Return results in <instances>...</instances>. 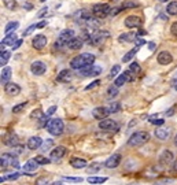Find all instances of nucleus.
<instances>
[{
    "label": "nucleus",
    "mask_w": 177,
    "mask_h": 185,
    "mask_svg": "<svg viewBox=\"0 0 177 185\" xmlns=\"http://www.w3.org/2000/svg\"><path fill=\"white\" fill-rule=\"evenodd\" d=\"M65 181H69V183H81L83 178L81 177H63Z\"/></svg>",
    "instance_id": "09e8293b"
},
{
    "label": "nucleus",
    "mask_w": 177,
    "mask_h": 185,
    "mask_svg": "<svg viewBox=\"0 0 177 185\" xmlns=\"http://www.w3.org/2000/svg\"><path fill=\"white\" fill-rule=\"evenodd\" d=\"M10 55H11V54L8 52V51H3V52L0 54V66H2V67L7 65L8 59H10Z\"/></svg>",
    "instance_id": "7c9ffc66"
},
{
    "label": "nucleus",
    "mask_w": 177,
    "mask_h": 185,
    "mask_svg": "<svg viewBox=\"0 0 177 185\" xmlns=\"http://www.w3.org/2000/svg\"><path fill=\"white\" fill-rule=\"evenodd\" d=\"M18 177H19V173H14V174L4 175V177L0 178V183H3V181H10V180H17Z\"/></svg>",
    "instance_id": "ea45409f"
},
{
    "label": "nucleus",
    "mask_w": 177,
    "mask_h": 185,
    "mask_svg": "<svg viewBox=\"0 0 177 185\" xmlns=\"http://www.w3.org/2000/svg\"><path fill=\"white\" fill-rule=\"evenodd\" d=\"M26 101H25V103H19V104H17V106H14V107H12V113H15V114H17V113H21V111L22 110H24V108L25 107H26Z\"/></svg>",
    "instance_id": "a18cd8bd"
},
{
    "label": "nucleus",
    "mask_w": 177,
    "mask_h": 185,
    "mask_svg": "<svg viewBox=\"0 0 177 185\" xmlns=\"http://www.w3.org/2000/svg\"><path fill=\"white\" fill-rule=\"evenodd\" d=\"M26 147L30 149V151H36V149H39V148H41L43 147V140L40 139L39 136H33V137H30V139L28 140Z\"/></svg>",
    "instance_id": "4468645a"
},
{
    "label": "nucleus",
    "mask_w": 177,
    "mask_h": 185,
    "mask_svg": "<svg viewBox=\"0 0 177 185\" xmlns=\"http://www.w3.org/2000/svg\"><path fill=\"white\" fill-rule=\"evenodd\" d=\"M173 114H175V108L172 107V108H169V110L166 111V113H165V115H166V117H172Z\"/></svg>",
    "instance_id": "4d7b16f0"
},
{
    "label": "nucleus",
    "mask_w": 177,
    "mask_h": 185,
    "mask_svg": "<svg viewBox=\"0 0 177 185\" xmlns=\"http://www.w3.org/2000/svg\"><path fill=\"white\" fill-rule=\"evenodd\" d=\"M17 36H15V33H11V34H7V36L4 37V39L2 40V45H14L15 43H17Z\"/></svg>",
    "instance_id": "bb28decb"
},
{
    "label": "nucleus",
    "mask_w": 177,
    "mask_h": 185,
    "mask_svg": "<svg viewBox=\"0 0 177 185\" xmlns=\"http://www.w3.org/2000/svg\"><path fill=\"white\" fill-rule=\"evenodd\" d=\"M71 77H73L71 70L65 69V70H62V71H59L58 77H56V81H59V82H69L71 80Z\"/></svg>",
    "instance_id": "412c9836"
},
{
    "label": "nucleus",
    "mask_w": 177,
    "mask_h": 185,
    "mask_svg": "<svg viewBox=\"0 0 177 185\" xmlns=\"http://www.w3.org/2000/svg\"><path fill=\"white\" fill-rule=\"evenodd\" d=\"M34 29H37V24H34V25H30L29 28H28L24 32V36H29V34L32 33V32H33Z\"/></svg>",
    "instance_id": "603ef678"
},
{
    "label": "nucleus",
    "mask_w": 177,
    "mask_h": 185,
    "mask_svg": "<svg viewBox=\"0 0 177 185\" xmlns=\"http://www.w3.org/2000/svg\"><path fill=\"white\" fill-rule=\"evenodd\" d=\"M44 115H45V114H43L40 110H34L33 113H32V115H30V117H32V118H36L37 121H40V119H43V117H44Z\"/></svg>",
    "instance_id": "49530a36"
},
{
    "label": "nucleus",
    "mask_w": 177,
    "mask_h": 185,
    "mask_svg": "<svg viewBox=\"0 0 177 185\" xmlns=\"http://www.w3.org/2000/svg\"><path fill=\"white\" fill-rule=\"evenodd\" d=\"M121 161H122L121 154H113L106 162H104V166H106L107 169H115L121 165Z\"/></svg>",
    "instance_id": "9b49d317"
},
{
    "label": "nucleus",
    "mask_w": 177,
    "mask_h": 185,
    "mask_svg": "<svg viewBox=\"0 0 177 185\" xmlns=\"http://www.w3.org/2000/svg\"><path fill=\"white\" fill-rule=\"evenodd\" d=\"M47 11H48V8H47V7H44V8H41V10L39 11V14H37V17H39V18H43L44 15L47 14Z\"/></svg>",
    "instance_id": "864d4df0"
},
{
    "label": "nucleus",
    "mask_w": 177,
    "mask_h": 185,
    "mask_svg": "<svg viewBox=\"0 0 177 185\" xmlns=\"http://www.w3.org/2000/svg\"><path fill=\"white\" fill-rule=\"evenodd\" d=\"M47 130H48V133H51L52 136H59L62 135L63 132V121L59 119V118H54V119H50L48 123H47Z\"/></svg>",
    "instance_id": "7ed1b4c3"
},
{
    "label": "nucleus",
    "mask_w": 177,
    "mask_h": 185,
    "mask_svg": "<svg viewBox=\"0 0 177 185\" xmlns=\"http://www.w3.org/2000/svg\"><path fill=\"white\" fill-rule=\"evenodd\" d=\"M52 145H54V141H52V140H45L41 148H43V151H47V149H50Z\"/></svg>",
    "instance_id": "8fccbe9b"
},
{
    "label": "nucleus",
    "mask_w": 177,
    "mask_h": 185,
    "mask_svg": "<svg viewBox=\"0 0 177 185\" xmlns=\"http://www.w3.org/2000/svg\"><path fill=\"white\" fill-rule=\"evenodd\" d=\"M173 88H175L176 91H177V78H176V80H173Z\"/></svg>",
    "instance_id": "0e129e2a"
},
{
    "label": "nucleus",
    "mask_w": 177,
    "mask_h": 185,
    "mask_svg": "<svg viewBox=\"0 0 177 185\" xmlns=\"http://www.w3.org/2000/svg\"><path fill=\"white\" fill-rule=\"evenodd\" d=\"M170 32H172L173 36H177V22H175V24L172 25V28H170Z\"/></svg>",
    "instance_id": "5fc2aeb1"
},
{
    "label": "nucleus",
    "mask_w": 177,
    "mask_h": 185,
    "mask_svg": "<svg viewBox=\"0 0 177 185\" xmlns=\"http://www.w3.org/2000/svg\"><path fill=\"white\" fill-rule=\"evenodd\" d=\"M10 78H11V67H3V70H2V75H0L2 84H8Z\"/></svg>",
    "instance_id": "a878e982"
},
{
    "label": "nucleus",
    "mask_w": 177,
    "mask_h": 185,
    "mask_svg": "<svg viewBox=\"0 0 177 185\" xmlns=\"http://www.w3.org/2000/svg\"><path fill=\"white\" fill-rule=\"evenodd\" d=\"M122 10H125V8H133V7H139V3L136 2H124L122 3Z\"/></svg>",
    "instance_id": "a19ab883"
},
{
    "label": "nucleus",
    "mask_w": 177,
    "mask_h": 185,
    "mask_svg": "<svg viewBox=\"0 0 177 185\" xmlns=\"http://www.w3.org/2000/svg\"><path fill=\"white\" fill-rule=\"evenodd\" d=\"M18 26H19V24H18V22H8V24L6 25V28H4V32L7 34H11V32L12 30H17Z\"/></svg>",
    "instance_id": "2f4dec72"
},
{
    "label": "nucleus",
    "mask_w": 177,
    "mask_h": 185,
    "mask_svg": "<svg viewBox=\"0 0 177 185\" xmlns=\"http://www.w3.org/2000/svg\"><path fill=\"white\" fill-rule=\"evenodd\" d=\"M110 12H111V8H110V6L106 4V3H102V4H95L92 7V14H93V17L97 18V19H99V18H104V17H107V15H110Z\"/></svg>",
    "instance_id": "39448f33"
},
{
    "label": "nucleus",
    "mask_w": 177,
    "mask_h": 185,
    "mask_svg": "<svg viewBox=\"0 0 177 185\" xmlns=\"http://www.w3.org/2000/svg\"><path fill=\"white\" fill-rule=\"evenodd\" d=\"M148 140H150V133L140 130V132H136V133H133V135L129 137L128 145L129 147H140V145L146 144Z\"/></svg>",
    "instance_id": "f03ea898"
},
{
    "label": "nucleus",
    "mask_w": 177,
    "mask_h": 185,
    "mask_svg": "<svg viewBox=\"0 0 177 185\" xmlns=\"http://www.w3.org/2000/svg\"><path fill=\"white\" fill-rule=\"evenodd\" d=\"M34 159L37 161V163H39V165H50V163H51V159L45 158V156H43V155H37Z\"/></svg>",
    "instance_id": "c9c22d12"
},
{
    "label": "nucleus",
    "mask_w": 177,
    "mask_h": 185,
    "mask_svg": "<svg viewBox=\"0 0 177 185\" xmlns=\"http://www.w3.org/2000/svg\"><path fill=\"white\" fill-rule=\"evenodd\" d=\"M136 44H137V47H140V45H143V44H146V41L141 40V39H137L136 40Z\"/></svg>",
    "instance_id": "052dcab7"
},
{
    "label": "nucleus",
    "mask_w": 177,
    "mask_h": 185,
    "mask_svg": "<svg viewBox=\"0 0 177 185\" xmlns=\"http://www.w3.org/2000/svg\"><path fill=\"white\" fill-rule=\"evenodd\" d=\"M141 24H143V21H141V18L137 17V15H129V17L125 19V26L129 28V29L140 28Z\"/></svg>",
    "instance_id": "f8f14e48"
},
{
    "label": "nucleus",
    "mask_w": 177,
    "mask_h": 185,
    "mask_svg": "<svg viewBox=\"0 0 177 185\" xmlns=\"http://www.w3.org/2000/svg\"><path fill=\"white\" fill-rule=\"evenodd\" d=\"M21 45H22V40H18L17 43H15L14 45H12V49H18V48H19Z\"/></svg>",
    "instance_id": "13d9d810"
},
{
    "label": "nucleus",
    "mask_w": 177,
    "mask_h": 185,
    "mask_svg": "<svg viewBox=\"0 0 177 185\" xmlns=\"http://www.w3.org/2000/svg\"><path fill=\"white\" fill-rule=\"evenodd\" d=\"M51 184V180L48 177H40L36 180V185H50Z\"/></svg>",
    "instance_id": "58836bf2"
},
{
    "label": "nucleus",
    "mask_w": 177,
    "mask_h": 185,
    "mask_svg": "<svg viewBox=\"0 0 177 185\" xmlns=\"http://www.w3.org/2000/svg\"><path fill=\"white\" fill-rule=\"evenodd\" d=\"M119 70H121V67H119L118 65H115L114 67H113L111 70H110V77H115V75L119 73Z\"/></svg>",
    "instance_id": "3c124183"
},
{
    "label": "nucleus",
    "mask_w": 177,
    "mask_h": 185,
    "mask_svg": "<svg viewBox=\"0 0 177 185\" xmlns=\"http://www.w3.org/2000/svg\"><path fill=\"white\" fill-rule=\"evenodd\" d=\"M118 127H119L118 123L113 119H109V118H106V119H103L99 122V129L104 130V132H117Z\"/></svg>",
    "instance_id": "6e6552de"
},
{
    "label": "nucleus",
    "mask_w": 177,
    "mask_h": 185,
    "mask_svg": "<svg viewBox=\"0 0 177 185\" xmlns=\"http://www.w3.org/2000/svg\"><path fill=\"white\" fill-rule=\"evenodd\" d=\"M172 62H173V56L170 52H167V51L159 52V55H158V63L159 65H169Z\"/></svg>",
    "instance_id": "6ab92c4d"
},
{
    "label": "nucleus",
    "mask_w": 177,
    "mask_h": 185,
    "mask_svg": "<svg viewBox=\"0 0 177 185\" xmlns=\"http://www.w3.org/2000/svg\"><path fill=\"white\" fill-rule=\"evenodd\" d=\"M109 36H110L109 32H95V33H92V36H91L88 44H89V45L97 47V45H100V44H103L104 40H106Z\"/></svg>",
    "instance_id": "0eeeda50"
},
{
    "label": "nucleus",
    "mask_w": 177,
    "mask_h": 185,
    "mask_svg": "<svg viewBox=\"0 0 177 185\" xmlns=\"http://www.w3.org/2000/svg\"><path fill=\"white\" fill-rule=\"evenodd\" d=\"M66 154H67V149H66L65 147H62V145H58V147H55V148L51 151V154H50V159H51V161L58 162V161H61Z\"/></svg>",
    "instance_id": "9d476101"
},
{
    "label": "nucleus",
    "mask_w": 177,
    "mask_h": 185,
    "mask_svg": "<svg viewBox=\"0 0 177 185\" xmlns=\"http://www.w3.org/2000/svg\"><path fill=\"white\" fill-rule=\"evenodd\" d=\"M109 114H110V111H109V108H106V107H96L92 110V117L99 121L106 119V118L109 117Z\"/></svg>",
    "instance_id": "2eb2a0df"
},
{
    "label": "nucleus",
    "mask_w": 177,
    "mask_h": 185,
    "mask_svg": "<svg viewBox=\"0 0 177 185\" xmlns=\"http://www.w3.org/2000/svg\"><path fill=\"white\" fill-rule=\"evenodd\" d=\"M32 45L36 49H43L47 45V37L43 36V34H37L33 39V41H32Z\"/></svg>",
    "instance_id": "f3484780"
},
{
    "label": "nucleus",
    "mask_w": 177,
    "mask_h": 185,
    "mask_svg": "<svg viewBox=\"0 0 177 185\" xmlns=\"http://www.w3.org/2000/svg\"><path fill=\"white\" fill-rule=\"evenodd\" d=\"M2 167H19V162L12 154H3L0 158Z\"/></svg>",
    "instance_id": "423d86ee"
},
{
    "label": "nucleus",
    "mask_w": 177,
    "mask_h": 185,
    "mask_svg": "<svg viewBox=\"0 0 177 185\" xmlns=\"http://www.w3.org/2000/svg\"><path fill=\"white\" fill-rule=\"evenodd\" d=\"M129 70H131V71L136 75V74H139V73H140V66H139L137 62H132L131 66H129Z\"/></svg>",
    "instance_id": "e433bc0d"
},
{
    "label": "nucleus",
    "mask_w": 177,
    "mask_h": 185,
    "mask_svg": "<svg viewBox=\"0 0 177 185\" xmlns=\"http://www.w3.org/2000/svg\"><path fill=\"white\" fill-rule=\"evenodd\" d=\"M73 39H74V30L73 29L62 30L61 34H59V37H58V40H56V43H55V47L56 48H62V47L67 45Z\"/></svg>",
    "instance_id": "20e7f679"
},
{
    "label": "nucleus",
    "mask_w": 177,
    "mask_h": 185,
    "mask_svg": "<svg viewBox=\"0 0 177 185\" xmlns=\"http://www.w3.org/2000/svg\"><path fill=\"white\" fill-rule=\"evenodd\" d=\"M137 51H139V47H136V48H133V49L129 51V52H126L125 55H124V58H122V62L126 63V62H129L131 59H133V58H135V55L137 54Z\"/></svg>",
    "instance_id": "c756f323"
},
{
    "label": "nucleus",
    "mask_w": 177,
    "mask_h": 185,
    "mask_svg": "<svg viewBox=\"0 0 177 185\" xmlns=\"http://www.w3.org/2000/svg\"><path fill=\"white\" fill-rule=\"evenodd\" d=\"M24 8H26V10H32V8H33V6H32L30 3H25V4H24Z\"/></svg>",
    "instance_id": "680f3d73"
},
{
    "label": "nucleus",
    "mask_w": 177,
    "mask_h": 185,
    "mask_svg": "<svg viewBox=\"0 0 177 185\" xmlns=\"http://www.w3.org/2000/svg\"><path fill=\"white\" fill-rule=\"evenodd\" d=\"M99 85H100V81H99V80H95L93 82H91L89 85H87V87H85V91H91V89L99 87Z\"/></svg>",
    "instance_id": "de8ad7c7"
},
{
    "label": "nucleus",
    "mask_w": 177,
    "mask_h": 185,
    "mask_svg": "<svg viewBox=\"0 0 177 185\" xmlns=\"http://www.w3.org/2000/svg\"><path fill=\"white\" fill-rule=\"evenodd\" d=\"M39 166L40 165L37 163L36 159H29V161L24 165V170L26 171V173H32V171H36L37 169H39Z\"/></svg>",
    "instance_id": "4be33fe9"
},
{
    "label": "nucleus",
    "mask_w": 177,
    "mask_h": 185,
    "mask_svg": "<svg viewBox=\"0 0 177 185\" xmlns=\"http://www.w3.org/2000/svg\"><path fill=\"white\" fill-rule=\"evenodd\" d=\"M83 43H84V41L81 40L80 37H74V39H73V40L70 41V43L67 44V47H69V48H70V49L76 51V49H80L81 47H83Z\"/></svg>",
    "instance_id": "cd10ccee"
},
{
    "label": "nucleus",
    "mask_w": 177,
    "mask_h": 185,
    "mask_svg": "<svg viewBox=\"0 0 177 185\" xmlns=\"http://www.w3.org/2000/svg\"><path fill=\"white\" fill-rule=\"evenodd\" d=\"M154 135H155V137H157V139H159V140H167L170 137V129L159 126V127H157V129H155Z\"/></svg>",
    "instance_id": "aec40b11"
},
{
    "label": "nucleus",
    "mask_w": 177,
    "mask_h": 185,
    "mask_svg": "<svg viewBox=\"0 0 177 185\" xmlns=\"http://www.w3.org/2000/svg\"><path fill=\"white\" fill-rule=\"evenodd\" d=\"M148 47H150V49H151V51L155 49V44H154V43H150V44H148Z\"/></svg>",
    "instance_id": "e2e57ef3"
},
{
    "label": "nucleus",
    "mask_w": 177,
    "mask_h": 185,
    "mask_svg": "<svg viewBox=\"0 0 177 185\" xmlns=\"http://www.w3.org/2000/svg\"><path fill=\"white\" fill-rule=\"evenodd\" d=\"M87 25H88L89 28H92V29H96V28H99L100 22H99V19H95V18H91V19H88V21H87Z\"/></svg>",
    "instance_id": "4c0bfd02"
},
{
    "label": "nucleus",
    "mask_w": 177,
    "mask_h": 185,
    "mask_svg": "<svg viewBox=\"0 0 177 185\" xmlns=\"http://www.w3.org/2000/svg\"><path fill=\"white\" fill-rule=\"evenodd\" d=\"M159 2H167V0H159Z\"/></svg>",
    "instance_id": "338daca9"
},
{
    "label": "nucleus",
    "mask_w": 177,
    "mask_h": 185,
    "mask_svg": "<svg viewBox=\"0 0 177 185\" xmlns=\"http://www.w3.org/2000/svg\"><path fill=\"white\" fill-rule=\"evenodd\" d=\"M173 159H175L173 152L170 151V149H163L162 154L159 155V163L161 165H170L173 162Z\"/></svg>",
    "instance_id": "dca6fc26"
},
{
    "label": "nucleus",
    "mask_w": 177,
    "mask_h": 185,
    "mask_svg": "<svg viewBox=\"0 0 177 185\" xmlns=\"http://www.w3.org/2000/svg\"><path fill=\"white\" fill-rule=\"evenodd\" d=\"M118 40L121 43H132V41H136L137 40V33H124L118 37Z\"/></svg>",
    "instance_id": "b1692460"
},
{
    "label": "nucleus",
    "mask_w": 177,
    "mask_h": 185,
    "mask_svg": "<svg viewBox=\"0 0 177 185\" xmlns=\"http://www.w3.org/2000/svg\"><path fill=\"white\" fill-rule=\"evenodd\" d=\"M100 169H102V163H97V162H93V163H91V165L87 166V171H88L89 174L97 173Z\"/></svg>",
    "instance_id": "c85d7f7f"
},
{
    "label": "nucleus",
    "mask_w": 177,
    "mask_h": 185,
    "mask_svg": "<svg viewBox=\"0 0 177 185\" xmlns=\"http://www.w3.org/2000/svg\"><path fill=\"white\" fill-rule=\"evenodd\" d=\"M70 165L73 169H87V161L85 159H80V158H71L70 159Z\"/></svg>",
    "instance_id": "5701e85b"
},
{
    "label": "nucleus",
    "mask_w": 177,
    "mask_h": 185,
    "mask_svg": "<svg viewBox=\"0 0 177 185\" xmlns=\"http://www.w3.org/2000/svg\"><path fill=\"white\" fill-rule=\"evenodd\" d=\"M117 95H118V89H117L115 85L114 87H110L109 89H107V96L109 97H115Z\"/></svg>",
    "instance_id": "79ce46f5"
},
{
    "label": "nucleus",
    "mask_w": 177,
    "mask_h": 185,
    "mask_svg": "<svg viewBox=\"0 0 177 185\" xmlns=\"http://www.w3.org/2000/svg\"><path fill=\"white\" fill-rule=\"evenodd\" d=\"M166 11L169 15H176L177 14V2H172L167 4L166 7Z\"/></svg>",
    "instance_id": "72a5a7b5"
},
{
    "label": "nucleus",
    "mask_w": 177,
    "mask_h": 185,
    "mask_svg": "<svg viewBox=\"0 0 177 185\" xmlns=\"http://www.w3.org/2000/svg\"><path fill=\"white\" fill-rule=\"evenodd\" d=\"M150 119V122L153 123V125H157V126H162L163 123H165V119H161V118H158V115H153L148 118Z\"/></svg>",
    "instance_id": "f704fd0d"
},
{
    "label": "nucleus",
    "mask_w": 177,
    "mask_h": 185,
    "mask_svg": "<svg viewBox=\"0 0 177 185\" xmlns=\"http://www.w3.org/2000/svg\"><path fill=\"white\" fill-rule=\"evenodd\" d=\"M30 70L34 75H43L44 73L47 71V66H45V63L40 62V60H36V62H33L30 65Z\"/></svg>",
    "instance_id": "ddd939ff"
},
{
    "label": "nucleus",
    "mask_w": 177,
    "mask_h": 185,
    "mask_svg": "<svg viewBox=\"0 0 177 185\" xmlns=\"http://www.w3.org/2000/svg\"><path fill=\"white\" fill-rule=\"evenodd\" d=\"M47 25V21H41V22H39V24H37V29H43L44 26H45Z\"/></svg>",
    "instance_id": "bf43d9fd"
},
{
    "label": "nucleus",
    "mask_w": 177,
    "mask_h": 185,
    "mask_svg": "<svg viewBox=\"0 0 177 185\" xmlns=\"http://www.w3.org/2000/svg\"><path fill=\"white\" fill-rule=\"evenodd\" d=\"M175 145H176V147H177V136H176V137H175Z\"/></svg>",
    "instance_id": "69168bd1"
},
{
    "label": "nucleus",
    "mask_w": 177,
    "mask_h": 185,
    "mask_svg": "<svg viewBox=\"0 0 177 185\" xmlns=\"http://www.w3.org/2000/svg\"><path fill=\"white\" fill-rule=\"evenodd\" d=\"M4 144L7 147H17L18 145V136L14 135V133H11V135H8L7 137L4 139Z\"/></svg>",
    "instance_id": "393cba45"
},
{
    "label": "nucleus",
    "mask_w": 177,
    "mask_h": 185,
    "mask_svg": "<svg viewBox=\"0 0 177 185\" xmlns=\"http://www.w3.org/2000/svg\"><path fill=\"white\" fill-rule=\"evenodd\" d=\"M78 73L85 77H95V75H99L102 73V67L100 66H88L85 69L78 70Z\"/></svg>",
    "instance_id": "1a4fd4ad"
},
{
    "label": "nucleus",
    "mask_w": 177,
    "mask_h": 185,
    "mask_svg": "<svg viewBox=\"0 0 177 185\" xmlns=\"http://www.w3.org/2000/svg\"><path fill=\"white\" fill-rule=\"evenodd\" d=\"M4 91H6V93L10 95V96H17L21 92V87L18 84H14V82H8V84H6Z\"/></svg>",
    "instance_id": "a211bd4d"
},
{
    "label": "nucleus",
    "mask_w": 177,
    "mask_h": 185,
    "mask_svg": "<svg viewBox=\"0 0 177 185\" xmlns=\"http://www.w3.org/2000/svg\"><path fill=\"white\" fill-rule=\"evenodd\" d=\"M87 181L89 184H103L107 181V177H88Z\"/></svg>",
    "instance_id": "473e14b6"
},
{
    "label": "nucleus",
    "mask_w": 177,
    "mask_h": 185,
    "mask_svg": "<svg viewBox=\"0 0 177 185\" xmlns=\"http://www.w3.org/2000/svg\"><path fill=\"white\" fill-rule=\"evenodd\" d=\"M93 62H95V56L92 54H81V55H77L76 58L71 59L70 62V67L74 69V70H81V69H85L88 66H93Z\"/></svg>",
    "instance_id": "f257e3e1"
},
{
    "label": "nucleus",
    "mask_w": 177,
    "mask_h": 185,
    "mask_svg": "<svg viewBox=\"0 0 177 185\" xmlns=\"http://www.w3.org/2000/svg\"><path fill=\"white\" fill-rule=\"evenodd\" d=\"M4 2V6L8 8V10H14L17 7V2L15 0H3Z\"/></svg>",
    "instance_id": "c03bdc74"
},
{
    "label": "nucleus",
    "mask_w": 177,
    "mask_h": 185,
    "mask_svg": "<svg viewBox=\"0 0 177 185\" xmlns=\"http://www.w3.org/2000/svg\"><path fill=\"white\" fill-rule=\"evenodd\" d=\"M55 111H56V107H55V106H52V107H50V108H48V111H47V113H45V115H47V117H50V115H52V114H54V113H55Z\"/></svg>",
    "instance_id": "6e6d98bb"
},
{
    "label": "nucleus",
    "mask_w": 177,
    "mask_h": 185,
    "mask_svg": "<svg viewBox=\"0 0 177 185\" xmlns=\"http://www.w3.org/2000/svg\"><path fill=\"white\" fill-rule=\"evenodd\" d=\"M40 2H43V3H44V2H45V0H40Z\"/></svg>",
    "instance_id": "774afa93"
},
{
    "label": "nucleus",
    "mask_w": 177,
    "mask_h": 185,
    "mask_svg": "<svg viewBox=\"0 0 177 185\" xmlns=\"http://www.w3.org/2000/svg\"><path fill=\"white\" fill-rule=\"evenodd\" d=\"M121 110V104L119 103H111L110 104V107H109V111H110V114H114V113H118V111Z\"/></svg>",
    "instance_id": "37998d69"
}]
</instances>
